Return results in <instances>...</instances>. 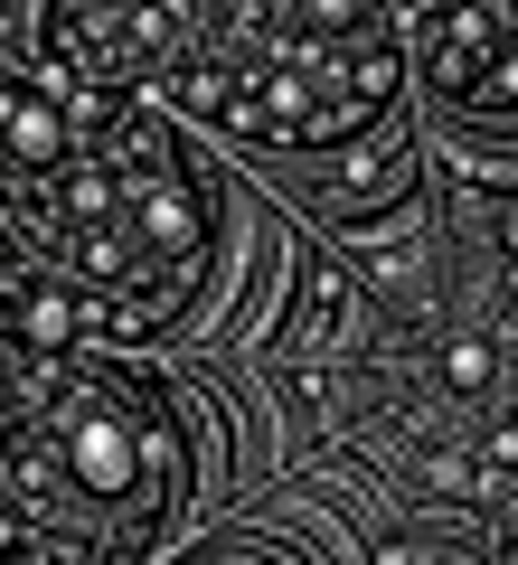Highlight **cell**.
Returning a JSON list of instances; mask_svg holds the SVG:
<instances>
[{"label": "cell", "instance_id": "obj_4", "mask_svg": "<svg viewBox=\"0 0 518 565\" xmlns=\"http://www.w3.org/2000/svg\"><path fill=\"white\" fill-rule=\"evenodd\" d=\"M397 180H405V141H397V132H378V141H359V151L339 161L330 199L349 207V217H368V207H387V199H397Z\"/></svg>", "mask_w": 518, "mask_h": 565}, {"label": "cell", "instance_id": "obj_3", "mask_svg": "<svg viewBox=\"0 0 518 565\" xmlns=\"http://www.w3.org/2000/svg\"><path fill=\"white\" fill-rule=\"evenodd\" d=\"M10 161L20 170H57L66 161V104H57V85H10Z\"/></svg>", "mask_w": 518, "mask_h": 565}, {"label": "cell", "instance_id": "obj_2", "mask_svg": "<svg viewBox=\"0 0 518 565\" xmlns=\"http://www.w3.org/2000/svg\"><path fill=\"white\" fill-rule=\"evenodd\" d=\"M499 57H509V10L499 0H443L434 20H424V76L453 104H472Z\"/></svg>", "mask_w": 518, "mask_h": 565}, {"label": "cell", "instance_id": "obj_1", "mask_svg": "<svg viewBox=\"0 0 518 565\" xmlns=\"http://www.w3.org/2000/svg\"><path fill=\"white\" fill-rule=\"evenodd\" d=\"M20 415H39L47 434H57V471L76 500L114 509V500H151L160 481H170V434H160L151 415H133V405L114 396V386H39V405L20 396Z\"/></svg>", "mask_w": 518, "mask_h": 565}, {"label": "cell", "instance_id": "obj_6", "mask_svg": "<svg viewBox=\"0 0 518 565\" xmlns=\"http://www.w3.org/2000/svg\"><path fill=\"white\" fill-rule=\"evenodd\" d=\"M368 10H378V0H302V29H320V39H330V29H349V39H359Z\"/></svg>", "mask_w": 518, "mask_h": 565}, {"label": "cell", "instance_id": "obj_8", "mask_svg": "<svg viewBox=\"0 0 518 565\" xmlns=\"http://www.w3.org/2000/svg\"><path fill=\"white\" fill-rule=\"evenodd\" d=\"M378 10H405V0H378Z\"/></svg>", "mask_w": 518, "mask_h": 565}, {"label": "cell", "instance_id": "obj_5", "mask_svg": "<svg viewBox=\"0 0 518 565\" xmlns=\"http://www.w3.org/2000/svg\"><path fill=\"white\" fill-rule=\"evenodd\" d=\"M490 377H499V349L490 340H453V349H443V386H453V396H480Z\"/></svg>", "mask_w": 518, "mask_h": 565}, {"label": "cell", "instance_id": "obj_7", "mask_svg": "<svg viewBox=\"0 0 518 565\" xmlns=\"http://www.w3.org/2000/svg\"><path fill=\"white\" fill-rule=\"evenodd\" d=\"M499 236H509V255H518V189H499Z\"/></svg>", "mask_w": 518, "mask_h": 565}]
</instances>
